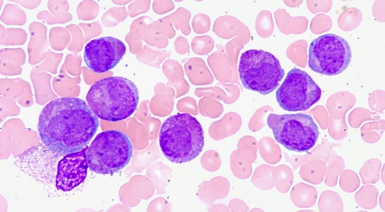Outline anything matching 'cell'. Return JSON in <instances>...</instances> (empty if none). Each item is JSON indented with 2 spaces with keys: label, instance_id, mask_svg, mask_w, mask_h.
Returning a JSON list of instances; mask_svg holds the SVG:
<instances>
[{
  "label": "cell",
  "instance_id": "obj_7",
  "mask_svg": "<svg viewBox=\"0 0 385 212\" xmlns=\"http://www.w3.org/2000/svg\"><path fill=\"white\" fill-rule=\"evenodd\" d=\"M351 58V48L346 40L334 34H326L310 43L308 64L315 72L335 76L346 69Z\"/></svg>",
  "mask_w": 385,
  "mask_h": 212
},
{
  "label": "cell",
  "instance_id": "obj_3",
  "mask_svg": "<svg viewBox=\"0 0 385 212\" xmlns=\"http://www.w3.org/2000/svg\"><path fill=\"white\" fill-rule=\"evenodd\" d=\"M159 143L165 157L175 164L189 162L202 152L204 132L201 124L187 113L172 115L163 122Z\"/></svg>",
  "mask_w": 385,
  "mask_h": 212
},
{
  "label": "cell",
  "instance_id": "obj_6",
  "mask_svg": "<svg viewBox=\"0 0 385 212\" xmlns=\"http://www.w3.org/2000/svg\"><path fill=\"white\" fill-rule=\"evenodd\" d=\"M267 124L276 140L291 151L307 152L318 140V126L309 114H270Z\"/></svg>",
  "mask_w": 385,
  "mask_h": 212
},
{
  "label": "cell",
  "instance_id": "obj_8",
  "mask_svg": "<svg viewBox=\"0 0 385 212\" xmlns=\"http://www.w3.org/2000/svg\"><path fill=\"white\" fill-rule=\"evenodd\" d=\"M321 96V90L311 76L297 68L288 72L276 92L279 106L289 112L307 110Z\"/></svg>",
  "mask_w": 385,
  "mask_h": 212
},
{
  "label": "cell",
  "instance_id": "obj_9",
  "mask_svg": "<svg viewBox=\"0 0 385 212\" xmlns=\"http://www.w3.org/2000/svg\"><path fill=\"white\" fill-rule=\"evenodd\" d=\"M126 52V46L120 40L110 36L100 37L87 44L84 60L90 70L102 74L115 68Z\"/></svg>",
  "mask_w": 385,
  "mask_h": 212
},
{
  "label": "cell",
  "instance_id": "obj_4",
  "mask_svg": "<svg viewBox=\"0 0 385 212\" xmlns=\"http://www.w3.org/2000/svg\"><path fill=\"white\" fill-rule=\"evenodd\" d=\"M132 154V145L127 135L112 130L98 134L86 152L90 170L103 175H111L124 168Z\"/></svg>",
  "mask_w": 385,
  "mask_h": 212
},
{
  "label": "cell",
  "instance_id": "obj_1",
  "mask_svg": "<svg viewBox=\"0 0 385 212\" xmlns=\"http://www.w3.org/2000/svg\"><path fill=\"white\" fill-rule=\"evenodd\" d=\"M98 117L83 100L58 98L41 110L38 124L39 138L52 152L65 154L82 150L96 134Z\"/></svg>",
  "mask_w": 385,
  "mask_h": 212
},
{
  "label": "cell",
  "instance_id": "obj_5",
  "mask_svg": "<svg viewBox=\"0 0 385 212\" xmlns=\"http://www.w3.org/2000/svg\"><path fill=\"white\" fill-rule=\"evenodd\" d=\"M239 72L245 88L263 95L274 91L285 74L278 58L262 50H249L243 52Z\"/></svg>",
  "mask_w": 385,
  "mask_h": 212
},
{
  "label": "cell",
  "instance_id": "obj_2",
  "mask_svg": "<svg viewBox=\"0 0 385 212\" xmlns=\"http://www.w3.org/2000/svg\"><path fill=\"white\" fill-rule=\"evenodd\" d=\"M136 85L122 76H110L96 82L86 96L87 104L99 118L118 122L129 117L139 102Z\"/></svg>",
  "mask_w": 385,
  "mask_h": 212
},
{
  "label": "cell",
  "instance_id": "obj_10",
  "mask_svg": "<svg viewBox=\"0 0 385 212\" xmlns=\"http://www.w3.org/2000/svg\"><path fill=\"white\" fill-rule=\"evenodd\" d=\"M82 150L67 154L58 162L56 186L58 190L69 192L78 186L86 178L88 168L87 150Z\"/></svg>",
  "mask_w": 385,
  "mask_h": 212
}]
</instances>
